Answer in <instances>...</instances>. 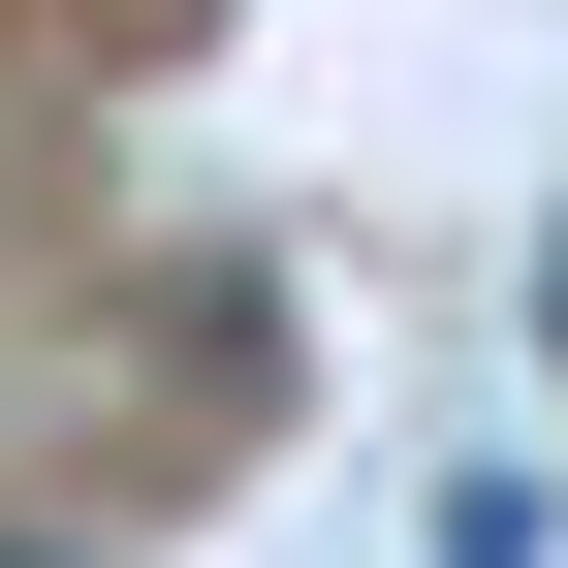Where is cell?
Masks as SVG:
<instances>
[{
  "mask_svg": "<svg viewBox=\"0 0 568 568\" xmlns=\"http://www.w3.org/2000/svg\"><path fill=\"white\" fill-rule=\"evenodd\" d=\"M0 568H63V537H0Z\"/></svg>",
  "mask_w": 568,
  "mask_h": 568,
  "instance_id": "2",
  "label": "cell"
},
{
  "mask_svg": "<svg viewBox=\"0 0 568 568\" xmlns=\"http://www.w3.org/2000/svg\"><path fill=\"white\" fill-rule=\"evenodd\" d=\"M537 379H568V190H537Z\"/></svg>",
  "mask_w": 568,
  "mask_h": 568,
  "instance_id": "1",
  "label": "cell"
}]
</instances>
